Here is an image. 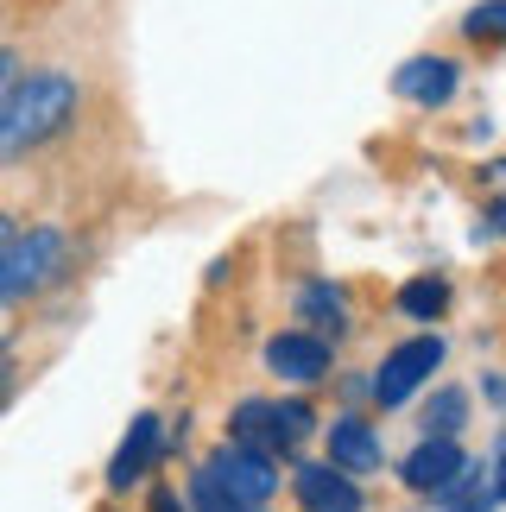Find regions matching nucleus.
Returning a JSON list of instances; mask_svg holds the SVG:
<instances>
[{
	"label": "nucleus",
	"mask_w": 506,
	"mask_h": 512,
	"mask_svg": "<svg viewBox=\"0 0 506 512\" xmlns=\"http://www.w3.org/2000/svg\"><path fill=\"white\" fill-rule=\"evenodd\" d=\"M13 76H19V64H13V51L0 45V95H7V83H13Z\"/></svg>",
	"instance_id": "obj_17"
},
{
	"label": "nucleus",
	"mask_w": 506,
	"mask_h": 512,
	"mask_svg": "<svg viewBox=\"0 0 506 512\" xmlns=\"http://www.w3.org/2000/svg\"><path fill=\"white\" fill-rule=\"evenodd\" d=\"M266 367L285 386H317V380H329V342L304 336V329H285V336L266 342Z\"/></svg>",
	"instance_id": "obj_8"
},
{
	"label": "nucleus",
	"mask_w": 506,
	"mask_h": 512,
	"mask_svg": "<svg viewBox=\"0 0 506 512\" xmlns=\"http://www.w3.org/2000/svg\"><path fill=\"white\" fill-rule=\"evenodd\" d=\"M13 234H19V228H13V215H7V209H0V247H7V241H13Z\"/></svg>",
	"instance_id": "obj_20"
},
{
	"label": "nucleus",
	"mask_w": 506,
	"mask_h": 512,
	"mask_svg": "<svg viewBox=\"0 0 506 512\" xmlns=\"http://www.w3.org/2000/svg\"><path fill=\"white\" fill-rule=\"evenodd\" d=\"M399 310H405V317H418V323H437L443 310H450V285H443L437 272H424V279H412V285L399 291Z\"/></svg>",
	"instance_id": "obj_14"
},
{
	"label": "nucleus",
	"mask_w": 506,
	"mask_h": 512,
	"mask_svg": "<svg viewBox=\"0 0 506 512\" xmlns=\"http://www.w3.org/2000/svg\"><path fill=\"white\" fill-rule=\"evenodd\" d=\"M462 462H469V449H462V437H418V449L399 462V481L412 487V494H443Z\"/></svg>",
	"instance_id": "obj_7"
},
{
	"label": "nucleus",
	"mask_w": 506,
	"mask_h": 512,
	"mask_svg": "<svg viewBox=\"0 0 506 512\" xmlns=\"http://www.w3.org/2000/svg\"><path fill=\"white\" fill-rule=\"evenodd\" d=\"M235 443L253 449V456H298V449L310 443V430H317V418H310V405L298 399H285V405H272V399H241L235 405Z\"/></svg>",
	"instance_id": "obj_2"
},
{
	"label": "nucleus",
	"mask_w": 506,
	"mask_h": 512,
	"mask_svg": "<svg viewBox=\"0 0 506 512\" xmlns=\"http://www.w3.org/2000/svg\"><path fill=\"white\" fill-rule=\"evenodd\" d=\"M291 494H298V512H367L361 481L342 475V468H329V462H298Z\"/></svg>",
	"instance_id": "obj_6"
},
{
	"label": "nucleus",
	"mask_w": 506,
	"mask_h": 512,
	"mask_svg": "<svg viewBox=\"0 0 506 512\" xmlns=\"http://www.w3.org/2000/svg\"><path fill=\"white\" fill-rule=\"evenodd\" d=\"M159 449H165V424H159V411H140V418L127 424L121 449H114V462H108V487H133L152 462H159Z\"/></svg>",
	"instance_id": "obj_10"
},
{
	"label": "nucleus",
	"mask_w": 506,
	"mask_h": 512,
	"mask_svg": "<svg viewBox=\"0 0 506 512\" xmlns=\"http://www.w3.org/2000/svg\"><path fill=\"white\" fill-rule=\"evenodd\" d=\"M462 32H469L475 45H494V38L506 32V0H481V7L462 19Z\"/></svg>",
	"instance_id": "obj_15"
},
{
	"label": "nucleus",
	"mask_w": 506,
	"mask_h": 512,
	"mask_svg": "<svg viewBox=\"0 0 506 512\" xmlns=\"http://www.w3.org/2000/svg\"><path fill=\"white\" fill-rule=\"evenodd\" d=\"M380 462H386V449H380V437H374V424L348 411V418L329 430V468H342V475L361 481V475H374Z\"/></svg>",
	"instance_id": "obj_11"
},
{
	"label": "nucleus",
	"mask_w": 506,
	"mask_h": 512,
	"mask_svg": "<svg viewBox=\"0 0 506 512\" xmlns=\"http://www.w3.org/2000/svg\"><path fill=\"white\" fill-rule=\"evenodd\" d=\"M7 399H13V361H0V411H7Z\"/></svg>",
	"instance_id": "obj_18"
},
{
	"label": "nucleus",
	"mask_w": 506,
	"mask_h": 512,
	"mask_svg": "<svg viewBox=\"0 0 506 512\" xmlns=\"http://www.w3.org/2000/svg\"><path fill=\"white\" fill-rule=\"evenodd\" d=\"M203 475L216 481L241 512H260L272 494H279V468H272V456H253V449H241V443H222L216 456L203 462Z\"/></svg>",
	"instance_id": "obj_4"
},
{
	"label": "nucleus",
	"mask_w": 506,
	"mask_h": 512,
	"mask_svg": "<svg viewBox=\"0 0 506 512\" xmlns=\"http://www.w3.org/2000/svg\"><path fill=\"white\" fill-rule=\"evenodd\" d=\"M64 228H19L7 247H0V304H19V298H32V291H45L57 279V266H64Z\"/></svg>",
	"instance_id": "obj_3"
},
{
	"label": "nucleus",
	"mask_w": 506,
	"mask_h": 512,
	"mask_svg": "<svg viewBox=\"0 0 506 512\" xmlns=\"http://www.w3.org/2000/svg\"><path fill=\"white\" fill-rule=\"evenodd\" d=\"M76 114V83L70 70H26L13 76L0 95V165H13L19 152L57 140Z\"/></svg>",
	"instance_id": "obj_1"
},
{
	"label": "nucleus",
	"mask_w": 506,
	"mask_h": 512,
	"mask_svg": "<svg viewBox=\"0 0 506 512\" xmlns=\"http://www.w3.org/2000/svg\"><path fill=\"white\" fill-rule=\"evenodd\" d=\"M418 418H424V437H462V424H469V392L462 386L431 392V405H424Z\"/></svg>",
	"instance_id": "obj_13"
},
{
	"label": "nucleus",
	"mask_w": 506,
	"mask_h": 512,
	"mask_svg": "<svg viewBox=\"0 0 506 512\" xmlns=\"http://www.w3.org/2000/svg\"><path fill=\"white\" fill-rule=\"evenodd\" d=\"M443 367V342L437 336H418V342H399L393 354L380 361V373H374V399L386 405V411H399L412 392L431 380V373Z\"/></svg>",
	"instance_id": "obj_5"
},
{
	"label": "nucleus",
	"mask_w": 506,
	"mask_h": 512,
	"mask_svg": "<svg viewBox=\"0 0 506 512\" xmlns=\"http://www.w3.org/2000/svg\"><path fill=\"white\" fill-rule=\"evenodd\" d=\"M152 506H159V512H184V506H178V494H152Z\"/></svg>",
	"instance_id": "obj_19"
},
{
	"label": "nucleus",
	"mask_w": 506,
	"mask_h": 512,
	"mask_svg": "<svg viewBox=\"0 0 506 512\" xmlns=\"http://www.w3.org/2000/svg\"><path fill=\"white\" fill-rule=\"evenodd\" d=\"M190 512H241V506L228 500L222 487H216V481H209L203 468H197V481H190Z\"/></svg>",
	"instance_id": "obj_16"
},
{
	"label": "nucleus",
	"mask_w": 506,
	"mask_h": 512,
	"mask_svg": "<svg viewBox=\"0 0 506 512\" xmlns=\"http://www.w3.org/2000/svg\"><path fill=\"white\" fill-rule=\"evenodd\" d=\"M298 310H304V336H317L329 342L336 329H348V304H342V291L336 285H323V279H310L298 291Z\"/></svg>",
	"instance_id": "obj_12"
},
{
	"label": "nucleus",
	"mask_w": 506,
	"mask_h": 512,
	"mask_svg": "<svg viewBox=\"0 0 506 512\" xmlns=\"http://www.w3.org/2000/svg\"><path fill=\"white\" fill-rule=\"evenodd\" d=\"M456 83H462L456 57H405V70L393 76V95H405L412 108H443Z\"/></svg>",
	"instance_id": "obj_9"
}]
</instances>
